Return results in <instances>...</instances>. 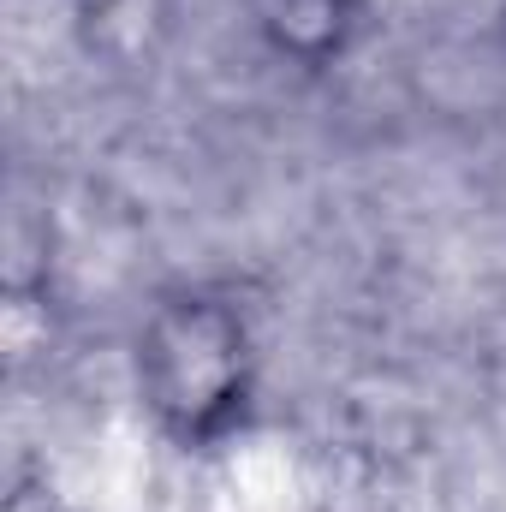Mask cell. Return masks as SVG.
I'll list each match as a JSON object with an SVG mask.
<instances>
[{
  "label": "cell",
  "instance_id": "cell-1",
  "mask_svg": "<svg viewBox=\"0 0 506 512\" xmlns=\"http://www.w3.org/2000/svg\"><path fill=\"white\" fill-rule=\"evenodd\" d=\"M131 399L185 459L239 447L262 411V334L251 304L203 280L155 292L131 328Z\"/></svg>",
  "mask_w": 506,
  "mask_h": 512
},
{
  "label": "cell",
  "instance_id": "cell-2",
  "mask_svg": "<svg viewBox=\"0 0 506 512\" xmlns=\"http://www.w3.org/2000/svg\"><path fill=\"white\" fill-rule=\"evenodd\" d=\"M239 12L274 66L298 78H328L364 48L376 0H239Z\"/></svg>",
  "mask_w": 506,
  "mask_h": 512
},
{
  "label": "cell",
  "instance_id": "cell-3",
  "mask_svg": "<svg viewBox=\"0 0 506 512\" xmlns=\"http://www.w3.org/2000/svg\"><path fill=\"white\" fill-rule=\"evenodd\" d=\"M66 30L78 54L114 78H143L167 60L179 6L173 0H66Z\"/></svg>",
  "mask_w": 506,
  "mask_h": 512
},
{
  "label": "cell",
  "instance_id": "cell-4",
  "mask_svg": "<svg viewBox=\"0 0 506 512\" xmlns=\"http://www.w3.org/2000/svg\"><path fill=\"white\" fill-rule=\"evenodd\" d=\"M501 36H506V0H501Z\"/></svg>",
  "mask_w": 506,
  "mask_h": 512
}]
</instances>
